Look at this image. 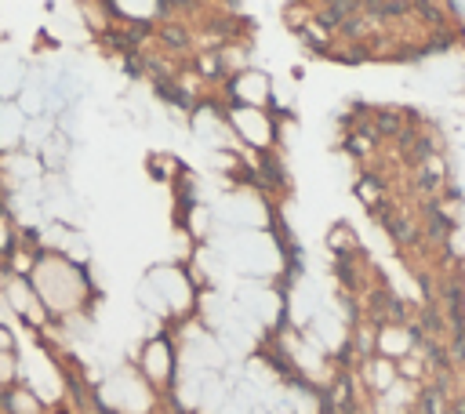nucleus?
Returning <instances> with one entry per match:
<instances>
[{
	"instance_id": "obj_1",
	"label": "nucleus",
	"mask_w": 465,
	"mask_h": 414,
	"mask_svg": "<svg viewBox=\"0 0 465 414\" xmlns=\"http://www.w3.org/2000/svg\"><path fill=\"white\" fill-rule=\"evenodd\" d=\"M349 15H356V4H346V0H338V4H327L320 8V26H338V22H349Z\"/></svg>"
},
{
	"instance_id": "obj_2",
	"label": "nucleus",
	"mask_w": 465,
	"mask_h": 414,
	"mask_svg": "<svg viewBox=\"0 0 465 414\" xmlns=\"http://www.w3.org/2000/svg\"><path fill=\"white\" fill-rule=\"evenodd\" d=\"M425 218H429V236H440V240H444V236L454 229V222H451L437 204H429V207H425Z\"/></svg>"
},
{
	"instance_id": "obj_3",
	"label": "nucleus",
	"mask_w": 465,
	"mask_h": 414,
	"mask_svg": "<svg viewBox=\"0 0 465 414\" xmlns=\"http://www.w3.org/2000/svg\"><path fill=\"white\" fill-rule=\"evenodd\" d=\"M367 15H407L411 4H367Z\"/></svg>"
},
{
	"instance_id": "obj_4",
	"label": "nucleus",
	"mask_w": 465,
	"mask_h": 414,
	"mask_svg": "<svg viewBox=\"0 0 465 414\" xmlns=\"http://www.w3.org/2000/svg\"><path fill=\"white\" fill-rule=\"evenodd\" d=\"M418 414H444V403H440V393H437V389L422 396V410H418Z\"/></svg>"
},
{
	"instance_id": "obj_5",
	"label": "nucleus",
	"mask_w": 465,
	"mask_h": 414,
	"mask_svg": "<svg viewBox=\"0 0 465 414\" xmlns=\"http://www.w3.org/2000/svg\"><path fill=\"white\" fill-rule=\"evenodd\" d=\"M164 40H168V44H175V48H185V44H190L185 29H178V26H164Z\"/></svg>"
},
{
	"instance_id": "obj_6",
	"label": "nucleus",
	"mask_w": 465,
	"mask_h": 414,
	"mask_svg": "<svg viewBox=\"0 0 465 414\" xmlns=\"http://www.w3.org/2000/svg\"><path fill=\"white\" fill-rule=\"evenodd\" d=\"M378 131L396 135V131H400V116H393V113H378Z\"/></svg>"
},
{
	"instance_id": "obj_7",
	"label": "nucleus",
	"mask_w": 465,
	"mask_h": 414,
	"mask_svg": "<svg viewBox=\"0 0 465 414\" xmlns=\"http://www.w3.org/2000/svg\"><path fill=\"white\" fill-rule=\"evenodd\" d=\"M367 29V18H349V22H342V33H353V37H360Z\"/></svg>"
},
{
	"instance_id": "obj_8",
	"label": "nucleus",
	"mask_w": 465,
	"mask_h": 414,
	"mask_svg": "<svg viewBox=\"0 0 465 414\" xmlns=\"http://www.w3.org/2000/svg\"><path fill=\"white\" fill-rule=\"evenodd\" d=\"M262 168H266V175H269L273 182H280V185H284V171H280V164H276V160H266Z\"/></svg>"
},
{
	"instance_id": "obj_9",
	"label": "nucleus",
	"mask_w": 465,
	"mask_h": 414,
	"mask_svg": "<svg viewBox=\"0 0 465 414\" xmlns=\"http://www.w3.org/2000/svg\"><path fill=\"white\" fill-rule=\"evenodd\" d=\"M432 149H437V146H432V138H422V142L415 146V160H425V156H429Z\"/></svg>"
},
{
	"instance_id": "obj_10",
	"label": "nucleus",
	"mask_w": 465,
	"mask_h": 414,
	"mask_svg": "<svg viewBox=\"0 0 465 414\" xmlns=\"http://www.w3.org/2000/svg\"><path fill=\"white\" fill-rule=\"evenodd\" d=\"M320 414H334V400H331V393H320Z\"/></svg>"
},
{
	"instance_id": "obj_11",
	"label": "nucleus",
	"mask_w": 465,
	"mask_h": 414,
	"mask_svg": "<svg viewBox=\"0 0 465 414\" xmlns=\"http://www.w3.org/2000/svg\"><path fill=\"white\" fill-rule=\"evenodd\" d=\"M454 360H465V334L454 338Z\"/></svg>"
}]
</instances>
